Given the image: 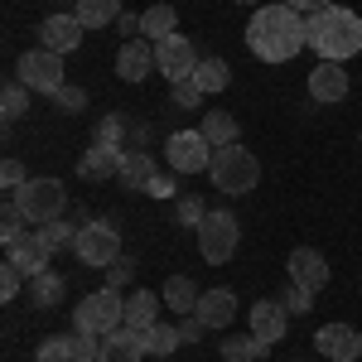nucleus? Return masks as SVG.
I'll list each match as a JSON object with an SVG mask.
<instances>
[{
  "label": "nucleus",
  "instance_id": "obj_20",
  "mask_svg": "<svg viewBox=\"0 0 362 362\" xmlns=\"http://www.w3.org/2000/svg\"><path fill=\"white\" fill-rule=\"evenodd\" d=\"M194 314L208 324V329H227V324L237 319V295H232V290H203Z\"/></svg>",
  "mask_w": 362,
  "mask_h": 362
},
{
  "label": "nucleus",
  "instance_id": "obj_36",
  "mask_svg": "<svg viewBox=\"0 0 362 362\" xmlns=\"http://www.w3.org/2000/svg\"><path fill=\"white\" fill-rule=\"evenodd\" d=\"M97 145H121V150H126V116L97 121Z\"/></svg>",
  "mask_w": 362,
  "mask_h": 362
},
{
  "label": "nucleus",
  "instance_id": "obj_47",
  "mask_svg": "<svg viewBox=\"0 0 362 362\" xmlns=\"http://www.w3.org/2000/svg\"><path fill=\"white\" fill-rule=\"evenodd\" d=\"M290 10H300V15H319V10H329L334 0H285Z\"/></svg>",
  "mask_w": 362,
  "mask_h": 362
},
{
  "label": "nucleus",
  "instance_id": "obj_31",
  "mask_svg": "<svg viewBox=\"0 0 362 362\" xmlns=\"http://www.w3.org/2000/svg\"><path fill=\"white\" fill-rule=\"evenodd\" d=\"M25 208H20V203H15V198H10V203H5V208H0V242H5V247H15V242H20V237H25Z\"/></svg>",
  "mask_w": 362,
  "mask_h": 362
},
{
  "label": "nucleus",
  "instance_id": "obj_22",
  "mask_svg": "<svg viewBox=\"0 0 362 362\" xmlns=\"http://www.w3.org/2000/svg\"><path fill=\"white\" fill-rule=\"evenodd\" d=\"M160 305H165V295H150V290H131L126 295V324L131 329H155L160 324Z\"/></svg>",
  "mask_w": 362,
  "mask_h": 362
},
{
  "label": "nucleus",
  "instance_id": "obj_45",
  "mask_svg": "<svg viewBox=\"0 0 362 362\" xmlns=\"http://www.w3.org/2000/svg\"><path fill=\"white\" fill-rule=\"evenodd\" d=\"M116 34H126V39H140V15L121 10V20H116Z\"/></svg>",
  "mask_w": 362,
  "mask_h": 362
},
{
  "label": "nucleus",
  "instance_id": "obj_1",
  "mask_svg": "<svg viewBox=\"0 0 362 362\" xmlns=\"http://www.w3.org/2000/svg\"><path fill=\"white\" fill-rule=\"evenodd\" d=\"M247 49L261 58V63H290L300 49H309L300 10H290L285 0H280V5H261V10L251 15V25H247Z\"/></svg>",
  "mask_w": 362,
  "mask_h": 362
},
{
  "label": "nucleus",
  "instance_id": "obj_2",
  "mask_svg": "<svg viewBox=\"0 0 362 362\" xmlns=\"http://www.w3.org/2000/svg\"><path fill=\"white\" fill-rule=\"evenodd\" d=\"M305 44L329 63H348L362 54V15L348 5H329L305 20Z\"/></svg>",
  "mask_w": 362,
  "mask_h": 362
},
{
  "label": "nucleus",
  "instance_id": "obj_15",
  "mask_svg": "<svg viewBox=\"0 0 362 362\" xmlns=\"http://www.w3.org/2000/svg\"><path fill=\"white\" fill-rule=\"evenodd\" d=\"M49 256H54V251L39 242V232H25L15 247H5V261H10V266H15V271H20L25 280L44 276V271H49Z\"/></svg>",
  "mask_w": 362,
  "mask_h": 362
},
{
  "label": "nucleus",
  "instance_id": "obj_24",
  "mask_svg": "<svg viewBox=\"0 0 362 362\" xmlns=\"http://www.w3.org/2000/svg\"><path fill=\"white\" fill-rule=\"evenodd\" d=\"M169 34H179V15H174V5H150V10L140 15V39L165 44Z\"/></svg>",
  "mask_w": 362,
  "mask_h": 362
},
{
  "label": "nucleus",
  "instance_id": "obj_9",
  "mask_svg": "<svg viewBox=\"0 0 362 362\" xmlns=\"http://www.w3.org/2000/svg\"><path fill=\"white\" fill-rule=\"evenodd\" d=\"M165 155H169V169H174V174H208L218 150L208 145L203 131H179V136H169Z\"/></svg>",
  "mask_w": 362,
  "mask_h": 362
},
{
  "label": "nucleus",
  "instance_id": "obj_29",
  "mask_svg": "<svg viewBox=\"0 0 362 362\" xmlns=\"http://www.w3.org/2000/svg\"><path fill=\"white\" fill-rule=\"evenodd\" d=\"M271 348L266 343H256V334L251 338H237V334H227L223 338V362H256V358H266Z\"/></svg>",
  "mask_w": 362,
  "mask_h": 362
},
{
  "label": "nucleus",
  "instance_id": "obj_14",
  "mask_svg": "<svg viewBox=\"0 0 362 362\" xmlns=\"http://www.w3.org/2000/svg\"><path fill=\"white\" fill-rule=\"evenodd\" d=\"M87 29L78 25V15H49L44 25H39V49H54V54H73L78 44H83Z\"/></svg>",
  "mask_w": 362,
  "mask_h": 362
},
{
  "label": "nucleus",
  "instance_id": "obj_41",
  "mask_svg": "<svg viewBox=\"0 0 362 362\" xmlns=\"http://www.w3.org/2000/svg\"><path fill=\"white\" fill-rule=\"evenodd\" d=\"M0 184H5L10 194H15V189H25V184H29L25 165H20V160H5V165H0Z\"/></svg>",
  "mask_w": 362,
  "mask_h": 362
},
{
  "label": "nucleus",
  "instance_id": "obj_33",
  "mask_svg": "<svg viewBox=\"0 0 362 362\" xmlns=\"http://www.w3.org/2000/svg\"><path fill=\"white\" fill-rule=\"evenodd\" d=\"M34 232H39V242H44L49 251H68L73 242H78V232H73L68 223H58V218H54V223H39Z\"/></svg>",
  "mask_w": 362,
  "mask_h": 362
},
{
  "label": "nucleus",
  "instance_id": "obj_44",
  "mask_svg": "<svg viewBox=\"0 0 362 362\" xmlns=\"http://www.w3.org/2000/svg\"><path fill=\"white\" fill-rule=\"evenodd\" d=\"M179 334H184V343H198V338L208 334V324H203L198 314H184V319H179Z\"/></svg>",
  "mask_w": 362,
  "mask_h": 362
},
{
  "label": "nucleus",
  "instance_id": "obj_12",
  "mask_svg": "<svg viewBox=\"0 0 362 362\" xmlns=\"http://www.w3.org/2000/svg\"><path fill=\"white\" fill-rule=\"evenodd\" d=\"M314 348H319L329 362H358L362 334L353 329V324H324V329L314 334Z\"/></svg>",
  "mask_w": 362,
  "mask_h": 362
},
{
  "label": "nucleus",
  "instance_id": "obj_21",
  "mask_svg": "<svg viewBox=\"0 0 362 362\" xmlns=\"http://www.w3.org/2000/svg\"><path fill=\"white\" fill-rule=\"evenodd\" d=\"M160 169H155V155L150 150H126L121 155V189H150V179H155Z\"/></svg>",
  "mask_w": 362,
  "mask_h": 362
},
{
  "label": "nucleus",
  "instance_id": "obj_38",
  "mask_svg": "<svg viewBox=\"0 0 362 362\" xmlns=\"http://www.w3.org/2000/svg\"><path fill=\"white\" fill-rule=\"evenodd\" d=\"M280 305L290 309V314H309V309H314V290H305V285H295V280H290V290L280 295Z\"/></svg>",
  "mask_w": 362,
  "mask_h": 362
},
{
  "label": "nucleus",
  "instance_id": "obj_28",
  "mask_svg": "<svg viewBox=\"0 0 362 362\" xmlns=\"http://www.w3.org/2000/svg\"><path fill=\"white\" fill-rule=\"evenodd\" d=\"M194 83H198L203 97H208V92H223V87L232 83V68H227L223 58H203V63H198V73H194Z\"/></svg>",
  "mask_w": 362,
  "mask_h": 362
},
{
  "label": "nucleus",
  "instance_id": "obj_26",
  "mask_svg": "<svg viewBox=\"0 0 362 362\" xmlns=\"http://www.w3.org/2000/svg\"><path fill=\"white\" fill-rule=\"evenodd\" d=\"M160 295H165V305L174 309L179 319H184V314H194V309H198V295H203V290H198V285H194L189 276H169Z\"/></svg>",
  "mask_w": 362,
  "mask_h": 362
},
{
  "label": "nucleus",
  "instance_id": "obj_7",
  "mask_svg": "<svg viewBox=\"0 0 362 362\" xmlns=\"http://www.w3.org/2000/svg\"><path fill=\"white\" fill-rule=\"evenodd\" d=\"M237 242H242V223L232 218V213H208L203 223H198V256L208 261V266H223L237 256Z\"/></svg>",
  "mask_w": 362,
  "mask_h": 362
},
{
  "label": "nucleus",
  "instance_id": "obj_37",
  "mask_svg": "<svg viewBox=\"0 0 362 362\" xmlns=\"http://www.w3.org/2000/svg\"><path fill=\"white\" fill-rule=\"evenodd\" d=\"M34 362H73V358H68V334L44 338V343L34 348Z\"/></svg>",
  "mask_w": 362,
  "mask_h": 362
},
{
  "label": "nucleus",
  "instance_id": "obj_39",
  "mask_svg": "<svg viewBox=\"0 0 362 362\" xmlns=\"http://www.w3.org/2000/svg\"><path fill=\"white\" fill-rule=\"evenodd\" d=\"M203 218H208V208H203V198H198V194L179 198V227H198Z\"/></svg>",
  "mask_w": 362,
  "mask_h": 362
},
{
  "label": "nucleus",
  "instance_id": "obj_6",
  "mask_svg": "<svg viewBox=\"0 0 362 362\" xmlns=\"http://www.w3.org/2000/svg\"><path fill=\"white\" fill-rule=\"evenodd\" d=\"M15 203L25 208V218L34 227L39 223H54V218H63V208H68V189H63V179H29L25 189H15Z\"/></svg>",
  "mask_w": 362,
  "mask_h": 362
},
{
  "label": "nucleus",
  "instance_id": "obj_16",
  "mask_svg": "<svg viewBox=\"0 0 362 362\" xmlns=\"http://www.w3.org/2000/svg\"><path fill=\"white\" fill-rule=\"evenodd\" d=\"M285 324H290V309L276 300H256V309H251V334H256V343H266V348H276L280 338H285Z\"/></svg>",
  "mask_w": 362,
  "mask_h": 362
},
{
  "label": "nucleus",
  "instance_id": "obj_3",
  "mask_svg": "<svg viewBox=\"0 0 362 362\" xmlns=\"http://www.w3.org/2000/svg\"><path fill=\"white\" fill-rule=\"evenodd\" d=\"M208 179H213V189H223V194H251V189L261 184V160L251 155L247 145H223V150L213 155Z\"/></svg>",
  "mask_w": 362,
  "mask_h": 362
},
{
  "label": "nucleus",
  "instance_id": "obj_43",
  "mask_svg": "<svg viewBox=\"0 0 362 362\" xmlns=\"http://www.w3.org/2000/svg\"><path fill=\"white\" fill-rule=\"evenodd\" d=\"M107 285H112V290H126V285H131V261H126V256L107 266Z\"/></svg>",
  "mask_w": 362,
  "mask_h": 362
},
{
  "label": "nucleus",
  "instance_id": "obj_8",
  "mask_svg": "<svg viewBox=\"0 0 362 362\" xmlns=\"http://www.w3.org/2000/svg\"><path fill=\"white\" fill-rule=\"evenodd\" d=\"M15 83H25L29 92L54 97L63 87V54H54V49H25L20 63H15Z\"/></svg>",
  "mask_w": 362,
  "mask_h": 362
},
{
  "label": "nucleus",
  "instance_id": "obj_11",
  "mask_svg": "<svg viewBox=\"0 0 362 362\" xmlns=\"http://www.w3.org/2000/svg\"><path fill=\"white\" fill-rule=\"evenodd\" d=\"M348 92H353V78H348V68H343V63H329V58H319V68H309V97H314V102H324V107H338Z\"/></svg>",
  "mask_w": 362,
  "mask_h": 362
},
{
  "label": "nucleus",
  "instance_id": "obj_27",
  "mask_svg": "<svg viewBox=\"0 0 362 362\" xmlns=\"http://www.w3.org/2000/svg\"><path fill=\"white\" fill-rule=\"evenodd\" d=\"M63 295H68V280L54 276V271H44V276L29 280V305H34V309H54Z\"/></svg>",
  "mask_w": 362,
  "mask_h": 362
},
{
  "label": "nucleus",
  "instance_id": "obj_34",
  "mask_svg": "<svg viewBox=\"0 0 362 362\" xmlns=\"http://www.w3.org/2000/svg\"><path fill=\"white\" fill-rule=\"evenodd\" d=\"M68 358H73V362H97V358H102V338H97V334H78V329H73V334H68Z\"/></svg>",
  "mask_w": 362,
  "mask_h": 362
},
{
  "label": "nucleus",
  "instance_id": "obj_30",
  "mask_svg": "<svg viewBox=\"0 0 362 362\" xmlns=\"http://www.w3.org/2000/svg\"><path fill=\"white\" fill-rule=\"evenodd\" d=\"M179 343H184L179 324H155V329H145V348H150V358H169Z\"/></svg>",
  "mask_w": 362,
  "mask_h": 362
},
{
  "label": "nucleus",
  "instance_id": "obj_46",
  "mask_svg": "<svg viewBox=\"0 0 362 362\" xmlns=\"http://www.w3.org/2000/svg\"><path fill=\"white\" fill-rule=\"evenodd\" d=\"M145 194H150V198H169V194H174V179H169V174H155Z\"/></svg>",
  "mask_w": 362,
  "mask_h": 362
},
{
  "label": "nucleus",
  "instance_id": "obj_48",
  "mask_svg": "<svg viewBox=\"0 0 362 362\" xmlns=\"http://www.w3.org/2000/svg\"><path fill=\"white\" fill-rule=\"evenodd\" d=\"M237 5H256V0H237Z\"/></svg>",
  "mask_w": 362,
  "mask_h": 362
},
{
  "label": "nucleus",
  "instance_id": "obj_5",
  "mask_svg": "<svg viewBox=\"0 0 362 362\" xmlns=\"http://www.w3.org/2000/svg\"><path fill=\"white\" fill-rule=\"evenodd\" d=\"M73 256L83 266H112V261H121V227H116V218H97V223L78 227Z\"/></svg>",
  "mask_w": 362,
  "mask_h": 362
},
{
  "label": "nucleus",
  "instance_id": "obj_18",
  "mask_svg": "<svg viewBox=\"0 0 362 362\" xmlns=\"http://www.w3.org/2000/svg\"><path fill=\"white\" fill-rule=\"evenodd\" d=\"M285 266H290V280H295V285H305V290H324V285H329V261H324V251L295 247Z\"/></svg>",
  "mask_w": 362,
  "mask_h": 362
},
{
  "label": "nucleus",
  "instance_id": "obj_42",
  "mask_svg": "<svg viewBox=\"0 0 362 362\" xmlns=\"http://www.w3.org/2000/svg\"><path fill=\"white\" fill-rule=\"evenodd\" d=\"M20 280H25V276L5 261V266H0V300H15V295H20Z\"/></svg>",
  "mask_w": 362,
  "mask_h": 362
},
{
  "label": "nucleus",
  "instance_id": "obj_25",
  "mask_svg": "<svg viewBox=\"0 0 362 362\" xmlns=\"http://www.w3.org/2000/svg\"><path fill=\"white\" fill-rule=\"evenodd\" d=\"M73 15H78L83 29H107V25L121 20V0H78Z\"/></svg>",
  "mask_w": 362,
  "mask_h": 362
},
{
  "label": "nucleus",
  "instance_id": "obj_19",
  "mask_svg": "<svg viewBox=\"0 0 362 362\" xmlns=\"http://www.w3.org/2000/svg\"><path fill=\"white\" fill-rule=\"evenodd\" d=\"M121 145H92L83 160H78V174H83L87 184H107V179H116L121 174Z\"/></svg>",
  "mask_w": 362,
  "mask_h": 362
},
{
  "label": "nucleus",
  "instance_id": "obj_40",
  "mask_svg": "<svg viewBox=\"0 0 362 362\" xmlns=\"http://www.w3.org/2000/svg\"><path fill=\"white\" fill-rule=\"evenodd\" d=\"M169 97H174V107H184V112H194L198 102H203V92H198L194 78H189V83H174V92H169Z\"/></svg>",
  "mask_w": 362,
  "mask_h": 362
},
{
  "label": "nucleus",
  "instance_id": "obj_32",
  "mask_svg": "<svg viewBox=\"0 0 362 362\" xmlns=\"http://www.w3.org/2000/svg\"><path fill=\"white\" fill-rule=\"evenodd\" d=\"M25 112H29V87L5 83V92H0V116H5V121H20Z\"/></svg>",
  "mask_w": 362,
  "mask_h": 362
},
{
  "label": "nucleus",
  "instance_id": "obj_13",
  "mask_svg": "<svg viewBox=\"0 0 362 362\" xmlns=\"http://www.w3.org/2000/svg\"><path fill=\"white\" fill-rule=\"evenodd\" d=\"M150 73H160L155 68V44L150 39H126L121 54H116V78L121 83H145Z\"/></svg>",
  "mask_w": 362,
  "mask_h": 362
},
{
  "label": "nucleus",
  "instance_id": "obj_23",
  "mask_svg": "<svg viewBox=\"0 0 362 362\" xmlns=\"http://www.w3.org/2000/svg\"><path fill=\"white\" fill-rule=\"evenodd\" d=\"M198 131L208 136V145H213V150H223V145H237V136H242L237 116L223 112V107H208V116H203V126H198Z\"/></svg>",
  "mask_w": 362,
  "mask_h": 362
},
{
  "label": "nucleus",
  "instance_id": "obj_4",
  "mask_svg": "<svg viewBox=\"0 0 362 362\" xmlns=\"http://www.w3.org/2000/svg\"><path fill=\"white\" fill-rule=\"evenodd\" d=\"M126 324V300H121V290H92L87 300H78L73 305V329L78 334H112V329H121Z\"/></svg>",
  "mask_w": 362,
  "mask_h": 362
},
{
  "label": "nucleus",
  "instance_id": "obj_10",
  "mask_svg": "<svg viewBox=\"0 0 362 362\" xmlns=\"http://www.w3.org/2000/svg\"><path fill=\"white\" fill-rule=\"evenodd\" d=\"M198 63H203V58H198V49L184 39V34H169L165 44H155V68L169 78V87L189 83V78L198 73Z\"/></svg>",
  "mask_w": 362,
  "mask_h": 362
},
{
  "label": "nucleus",
  "instance_id": "obj_35",
  "mask_svg": "<svg viewBox=\"0 0 362 362\" xmlns=\"http://www.w3.org/2000/svg\"><path fill=\"white\" fill-rule=\"evenodd\" d=\"M54 107H58L63 116H78V112L87 107V92H83V87H68V83H63V87L54 92Z\"/></svg>",
  "mask_w": 362,
  "mask_h": 362
},
{
  "label": "nucleus",
  "instance_id": "obj_17",
  "mask_svg": "<svg viewBox=\"0 0 362 362\" xmlns=\"http://www.w3.org/2000/svg\"><path fill=\"white\" fill-rule=\"evenodd\" d=\"M145 334L140 329H131V324H121V329H112V334H102V358L97 362H145Z\"/></svg>",
  "mask_w": 362,
  "mask_h": 362
}]
</instances>
